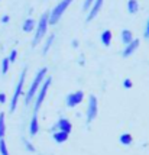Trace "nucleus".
Instances as JSON below:
<instances>
[{
  "mask_svg": "<svg viewBox=\"0 0 149 155\" xmlns=\"http://www.w3.org/2000/svg\"><path fill=\"white\" fill-rule=\"evenodd\" d=\"M47 73H48V68H42V70L38 71V74L35 75L34 81H32V84H31V87H29V90H28V93H26V97H25V104L26 106L31 103V100L34 99V96L36 94V91L42 86L44 80L47 78Z\"/></svg>",
  "mask_w": 149,
  "mask_h": 155,
  "instance_id": "nucleus-1",
  "label": "nucleus"
},
{
  "mask_svg": "<svg viewBox=\"0 0 149 155\" xmlns=\"http://www.w3.org/2000/svg\"><path fill=\"white\" fill-rule=\"evenodd\" d=\"M73 3V0H61L57 6L52 9V12L49 13V18H48V25H55L58 20L61 19L62 13L68 9V6Z\"/></svg>",
  "mask_w": 149,
  "mask_h": 155,
  "instance_id": "nucleus-2",
  "label": "nucleus"
},
{
  "mask_svg": "<svg viewBox=\"0 0 149 155\" xmlns=\"http://www.w3.org/2000/svg\"><path fill=\"white\" fill-rule=\"evenodd\" d=\"M48 18H49V13H44L41 16V19L38 22L36 25V34H35V38H34V47H36L39 44V41L45 36L47 34V29H48Z\"/></svg>",
  "mask_w": 149,
  "mask_h": 155,
  "instance_id": "nucleus-3",
  "label": "nucleus"
},
{
  "mask_svg": "<svg viewBox=\"0 0 149 155\" xmlns=\"http://www.w3.org/2000/svg\"><path fill=\"white\" fill-rule=\"evenodd\" d=\"M51 81H52V78H51V77H47V78L44 80V83H42V86L39 87V93H38V96H36V101H35V113L41 109L42 103H44V100H45V96H47L48 88H49V86H51Z\"/></svg>",
  "mask_w": 149,
  "mask_h": 155,
  "instance_id": "nucleus-4",
  "label": "nucleus"
},
{
  "mask_svg": "<svg viewBox=\"0 0 149 155\" xmlns=\"http://www.w3.org/2000/svg\"><path fill=\"white\" fill-rule=\"evenodd\" d=\"M25 78H26V68L22 71L21 74V78H19V83L16 86V90L13 93V97H12V101H10V112H15V109L18 106V100H19V96L22 94L23 91V84H25Z\"/></svg>",
  "mask_w": 149,
  "mask_h": 155,
  "instance_id": "nucleus-5",
  "label": "nucleus"
},
{
  "mask_svg": "<svg viewBox=\"0 0 149 155\" xmlns=\"http://www.w3.org/2000/svg\"><path fill=\"white\" fill-rule=\"evenodd\" d=\"M99 113V101L96 96H90L88 97V107H87V123L93 122L97 117Z\"/></svg>",
  "mask_w": 149,
  "mask_h": 155,
  "instance_id": "nucleus-6",
  "label": "nucleus"
},
{
  "mask_svg": "<svg viewBox=\"0 0 149 155\" xmlns=\"http://www.w3.org/2000/svg\"><path fill=\"white\" fill-rule=\"evenodd\" d=\"M84 99V93L81 90H77L74 93H70L67 96V106L68 107H75L77 104H80Z\"/></svg>",
  "mask_w": 149,
  "mask_h": 155,
  "instance_id": "nucleus-7",
  "label": "nucleus"
},
{
  "mask_svg": "<svg viewBox=\"0 0 149 155\" xmlns=\"http://www.w3.org/2000/svg\"><path fill=\"white\" fill-rule=\"evenodd\" d=\"M52 130H55V132H57V130H61V132H65V134L70 135V132L73 130V125H71V122L68 120V119L62 117V119H60V120L54 125Z\"/></svg>",
  "mask_w": 149,
  "mask_h": 155,
  "instance_id": "nucleus-8",
  "label": "nucleus"
},
{
  "mask_svg": "<svg viewBox=\"0 0 149 155\" xmlns=\"http://www.w3.org/2000/svg\"><path fill=\"white\" fill-rule=\"evenodd\" d=\"M102 6H103V0H94V2H93V5H91V9H90V12H88V16H87V22L93 20L96 16L99 15V12H100Z\"/></svg>",
  "mask_w": 149,
  "mask_h": 155,
  "instance_id": "nucleus-9",
  "label": "nucleus"
},
{
  "mask_svg": "<svg viewBox=\"0 0 149 155\" xmlns=\"http://www.w3.org/2000/svg\"><path fill=\"white\" fill-rule=\"evenodd\" d=\"M138 47H139V39H133L130 44H128L126 45V48L123 49V57H129V55H132L133 52H135L136 49H138Z\"/></svg>",
  "mask_w": 149,
  "mask_h": 155,
  "instance_id": "nucleus-10",
  "label": "nucleus"
},
{
  "mask_svg": "<svg viewBox=\"0 0 149 155\" xmlns=\"http://www.w3.org/2000/svg\"><path fill=\"white\" fill-rule=\"evenodd\" d=\"M39 132V122H38V115L35 113L31 119V123H29V134L31 136H35Z\"/></svg>",
  "mask_w": 149,
  "mask_h": 155,
  "instance_id": "nucleus-11",
  "label": "nucleus"
},
{
  "mask_svg": "<svg viewBox=\"0 0 149 155\" xmlns=\"http://www.w3.org/2000/svg\"><path fill=\"white\" fill-rule=\"evenodd\" d=\"M23 31L25 32H32L35 28H36V23H35V20L32 19V18H28L25 22H23Z\"/></svg>",
  "mask_w": 149,
  "mask_h": 155,
  "instance_id": "nucleus-12",
  "label": "nucleus"
},
{
  "mask_svg": "<svg viewBox=\"0 0 149 155\" xmlns=\"http://www.w3.org/2000/svg\"><path fill=\"white\" fill-rule=\"evenodd\" d=\"M112 31H109V29H106L104 32L102 34V36H100V39H102L103 45H106V47H109L110 44H112Z\"/></svg>",
  "mask_w": 149,
  "mask_h": 155,
  "instance_id": "nucleus-13",
  "label": "nucleus"
},
{
  "mask_svg": "<svg viewBox=\"0 0 149 155\" xmlns=\"http://www.w3.org/2000/svg\"><path fill=\"white\" fill-rule=\"evenodd\" d=\"M68 139V134L65 132H61V130H57L54 132V141L57 143H62V142H65Z\"/></svg>",
  "mask_w": 149,
  "mask_h": 155,
  "instance_id": "nucleus-14",
  "label": "nucleus"
},
{
  "mask_svg": "<svg viewBox=\"0 0 149 155\" xmlns=\"http://www.w3.org/2000/svg\"><path fill=\"white\" fill-rule=\"evenodd\" d=\"M120 36H122V41L125 45H128V44H130V42L133 41V35H132V32H130L129 29H123Z\"/></svg>",
  "mask_w": 149,
  "mask_h": 155,
  "instance_id": "nucleus-15",
  "label": "nucleus"
},
{
  "mask_svg": "<svg viewBox=\"0 0 149 155\" xmlns=\"http://www.w3.org/2000/svg\"><path fill=\"white\" fill-rule=\"evenodd\" d=\"M119 141H120L122 145H130L133 142V136L130 135V134H122L120 138H119Z\"/></svg>",
  "mask_w": 149,
  "mask_h": 155,
  "instance_id": "nucleus-16",
  "label": "nucleus"
},
{
  "mask_svg": "<svg viewBox=\"0 0 149 155\" xmlns=\"http://www.w3.org/2000/svg\"><path fill=\"white\" fill-rule=\"evenodd\" d=\"M6 135V122H5V113H0V139H3Z\"/></svg>",
  "mask_w": 149,
  "mask_h": 155,
  "instance_id": "nucleus-17",
  "label": "nucleus"
},
{
  "mask_svg": "<svg viewBox=\"0 0 149 155\" xmlns=\"http://www.w3.org/2000/svg\"><path fill=\"white\" fill-rule=\"evenodd\" d=\"M54 39H55V35H54V34H52V35H49V36H48L47 42H45V47H44V49H42V54H44V55L48 54V51H49V48H51V45H52V42H54Z\"/></svg>",
  "mask_w": 149,
  "mask_h": 155,
  "instance_id": "nucleus-18",
  "label": "nucleus"
},
{
  "mask_svg": "<svg viewBox=\"0 0 149 155\" xmlns=\"http://www.w3.org/2000/svg\"><path fill=\"white\" fill-rule=\"evenodd\" d=\"M138 2L136 0H129L128 2V10H129V13H136L138 12Z\"/></svg>",
  "mask_w": 149,
  "mask_h": 155,
  "instance_id": "nucleus-19",
  "label": "nucleus"
},
{
  "mask_svg": "<svg viewBox=\"0 0 149 155\" xmlns=\"http://www.w3.org/2000/svg\"><path fill=\"white\" fill-rule=\"evenodd\" d=\"M0 155H10L9 154V149H7L6 141L5 139H0Z\"/></svg>",
  "mask_w": 149,
  "mask_h": 155,
  "instance_id": "nucleus-20",
  "label": "nucleus"
},
{
  "mask_svg": "<svg viewBox=\"0 0 149 155\" xmlns=\"http://www.w3.org/2000/svg\"><path fill=\"white\" fill-rule=\"evenodd\" d=\"M9 65H10V62L7 58H3L2 61V74H7V71H9Z\"/></svg>",
  "mask_w": 149,
  "mask_h": 155,
  "instance_id": "nucleus-21",
  "label": "nucleus"
},
{
  "mask_svg": "<svg viewBox=\"0 0 149 155\" xmlns=\"http://www.w3.org/2000/svg\"><path fill=\"white\" fill-rule=\"evenodd\" d=\"M16 58H18V51H16V49H12V51H10V55L7 57V60H9V62H15Z\"/></svg>",
  "mask_w": 149,
  "mask_h": 155,
  "instance_id": "nucleus-22",
  "label": "nucleus"
},
{
  "mask_svg": "<svg viewBox=\"0 0 149 155\" xmlns=\"http://www.w3.org/2000/svg\"><path fill=\"white\" fill-rule=\"evenodd\" d=\"M123 87H125V88H132V87H133V83H132V80H130V78H125V80H123Z\"/></svg>",
  "mask_w": 149,
  "mask_h": 155,
  "instance_id": "nucleus-23",
  "label": "nucleus"
},
{
  "mask_svg": "<svg viewBox=\"0 0 149 155\" xmlns=\"http://www.w3.org/2000/svg\"><path fill=\"white\" fill-rule=\"evenodd\" d=\"M23 143H25V147H26L28 151H31V152H35V148H34V145H32V143H29L26 139H23Z\"/></svg>",
  "mask_w": 149,
  "mask_h": 155,
  "instance_id": "nucleus-24",
  "label": "nucleus"
},
{
  "mask_svg": "<svg viewBox=\"0 0 149 155\" xmlns=\"http://www.w3.org/2000/svg\"><path fill=\"white\" fill-rule=\"evenodd\" d=\"M93 2H94V0H86V2H84V10L90 9V6L93 5Z\"/></svg>",
  "mask_w": 149,
  "mask_h": 155,
  "instance_id": "nucleus-25",
  "label": "nucleus"
},
{
  "mask_svg": "<svg viewBox=\"0 0 149 155\" xmlns=\"http://www.w3.org/2000/svg\"><path fill=\"white\" fill-rule=\"evenodd\" d=\"M145 38H149V19L146 22V26H145Z\"/></svg>",
  "mask_w": 149,
  "mask_h": 155,
  "instance_id": "nucleus-26",
  "label": "nucleus"
},
{
  "mask_svg": "<svg viewBox=\"0 0 149 155\" xmlns=\"http://www.w3.org/2000/svg\"><path fill=\"white\" fill-rule=\"evenodd\" d=\"M6 103V94L5 93H0V104Z\"/></svg>",
  "mask_w": 149,
  "mask_h": 155,
  "instance_id": "nucleus-27",
  "label": "nucleus"
},
{
  "mask_svg": "<svg viewBox=\"0 0 149 155\" xmlns=\"http://www.w3.org/2000/svg\"><path fill=\"white\" fill-rule=\"evenodd\" d=\"M9 20H10V18H9V16H7V15H5V16H3V18H2V23H7V22H9Z\"/></svg>",
  "mask_w": 149,
  "mask_h": 155,
  "instance_id": "nucleus-28",
  "label": "nucleus"
},
{
  "mask_svg": "<svg viewBox=\"0 0 149 155\" xmlns=\"http://www.w3.org/2000/svg\"><path fill=\"white\" fill-rule=\"evenodd\" d=\"M73 47H74V48H77V47H78V41H73Z\"/></svg>",
  "mask_w": 149,
  "mask_h": 155,
  "instance_id": "nucleus-29",
  "label": "nucleus"
}]
</instances>
